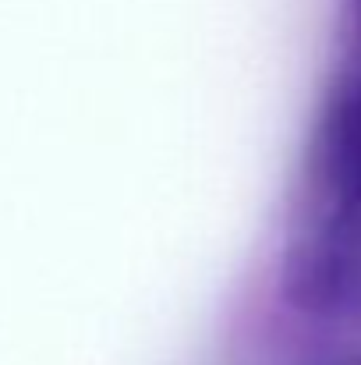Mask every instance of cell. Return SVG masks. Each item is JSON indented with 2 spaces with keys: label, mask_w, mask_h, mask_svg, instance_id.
<instances>
[{
  "label": "cell",
  "mask_w": 361,
  "mask_h": 365,
  "mask_svg": "<svg viewBox=\"0 0 361 365\" xmlns=\"http://www.w3.org/2000/svg\"><path fill=\"white\" fill-rule=\"evenodd\" d=\"M323 174L340 206L344 235L361 238V82L347 86L323 131Z\"/></svg>",
  "instance_id": "6da1fadb"
}]
</instances>
